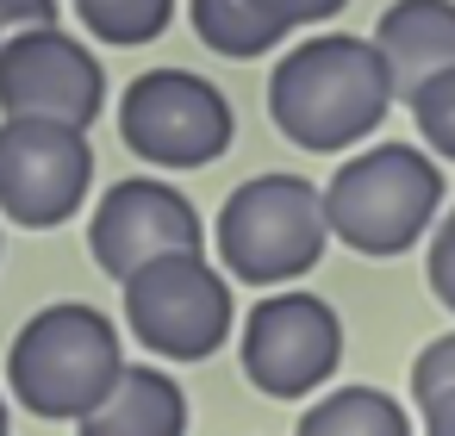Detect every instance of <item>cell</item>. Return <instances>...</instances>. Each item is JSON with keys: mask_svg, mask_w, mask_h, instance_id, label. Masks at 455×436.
<instances>
[{"mask_svg": "<svg viewBox=\"0 0 455 436\" xmlns=\"http://www.w3.org/2000/svg\"><path fill=\"white\" fill-rule=\"evenodd\" d=\"M393 113V75L374 38L355 32H312L281 51L268 75V119L306 156H343L368 144Z\"/></svg>", "mask_w": 455, "mask_h": 436, "instance_id": "1", "label": "cell"}, {"mask_svg": "<svg viewBox=\"0 0 455 436\" xmlns=\"http://www.w3.org/2000/svg\"><path fill=\"white\" fill-rule=\"evenodd\" d=\"M443 212V169L418 144H374L337 163L324 181V225L343 250L393 262L430 237Z\"/></svg>", "mask_w": 455, "mask_h": 436, "instance_id": "2", "label": "cell"}, {"mask_svg": "<svg viewBox=\"0 0 455 436\" xmlns=\"http://www.w3.org/2000/svg\"><path fill=\"white\" fill-rule=\"evenodd\" d=\"M119 374H125L119 324L82 299H57V305L32 312L7 349V392L32 417H57V424H69V417L82 424L113 392Z\"/></svg>", "mask_w": 455, "mask_h": 436, "instance_id": "3", "label": "cell"}, {"mask_svg": "<svg viewBox=\"0 0 455 436\" xmlns=\"http://www.w3.org/2000/svg\"><path fill=\"white\" fill-rule=\"evenodd\" d=\"M324 250H331L324 187H312L306 175L287 169L250 175L219 206V268L243 287H287L312 274Z\"/></svg>", "mask_w": 455, "mask_h": 436, "instance_id": "4", "label": "cell"}, {"mask_svg": "<svg viewBox=\"0 0 455 436\" xmlns=\"http://www.w3.org/2000/svg\"><path fill=\"white\" fill-rule=\"evenodd\" d=\"M119 299H125V330L163 361H206L212 349H225L237 324L231 274L206 262V250L144 262L138 274L119 281Z\"/></svg>", "mask_w": 455, "mask_h": 436, "instance_id": "5", "label": "cell"}, {"mask_svg": "<svg viewBox=\"0 0 455 436\" xmlns=\"http://www.w3.org/2000/svg\"><path fill=\"white\" fill-rule=\"evenodd\" d=\"M231 100L194 69H144L119 94V138L150 169H206L231 150Z\"/></svg>", "mask_w": 455, "mask_h": 436, "instance_id": "6", "label": "cell"}, {"mask_svg": "<svg viewBox=\"0 0 455 436\" xmlns=\"http://www.w3.org/2000/svg\"><path fill=\"white\" fill-rule=\"evenodd\" d=\"M237 355H243V380L262 399H312L343 361V318L331 312V299L306 287L268 293L250 305Z\"/></svg>", "mask_w": 455, "mask_h": 436, "instance_id": "7", "label": "cell"}, {"mask_svg": "<svg viewBox=\"0 0 455 436\" xmlns=\"http://www.w3.org/2000/svg\"><path fill=\"white\" fill-rule=\"evenodd\" d=\"M94 144L57 119H0V218L57 231L88 206Z\"/></svg>", "mask_w": 455, "mask_h": 436, "instance_id": "8", "label": "cell"}, {"mask_svg": "<svg viewBox=\"0 0 455 436\" xmlns=\"http://www.w3.org/2000/svg\"><path fill=\"white\" fill-rule=\"evenodd\" d=\"M100 107H107V69L63 26H38L0 44V113L7 119H57L88 131Z\"/></svg>", "mask_w": 455, "mask_h": 436, "instance_id": "9", "label": "cell"}, {"mask_svg": "<svg viewBox=\"0 0 455 436\" xmlns=\"http://www.w3.org/2000/svg\"><path fill=\"white\" fill-rule=\"evenodd\" d=\"M88 250H94L100 274L125 281V274H138L156 256L206 250V225H200V212H194V200L181 187H169L156 175H132V181H113L94 200Z\"/></svg>", "mask_w": 455, "mask_h": 436, "instance_id": "10", "label": "cell"}, {"mask_svg": "<svg viewBox=\"0 0 455 436\" xmlns=\"http://www.w3.org/2000/svg\"><path fill=\"white\" fill-rule=\"evenodd\" d=\"M374 51L393 75V100L436 69H455V0H393L374 20Z\"/></svg>", "mask_w": 455, "mask_h": 436, "instance_id": "11", "label": "cell"}, {"mask_svg": "<svg viewBox=\"0 0 455 436\" xmlns=\"http://www.w3.org/2000/svg\"><path fill=\"white\" fill-rule=\"evenodd\" d=\"M82 436H188V392L163 368L125 361L113 392L82 417Z\"/></svg>", "mask_w": 455, "mask_h": 436, "instance_id": "12", "label": "cell"}, {"mask_svg": "<svg viewBox=\"0 0 455 436\" xmlns=\"http://www.w3.org/2000/svg\"><path fill=\"white\" fill-rule=\"evenodd\" d=\"M188 20H194V38L231 63H256L299 32L293 0H188Z\"/></svg>", "mask_w": 455, "mask_h": 436, "instance_id": "13", "label": "cell"}, {"mask_svg": "<svg viewBox=\"0 0 455 436\" xmlns=\"http://www.w3.org/2000/svg\"><path fill=\"white\" fill-rule=\"evenodd\" d=\"M293 436H411V417L380 386H337L299 411Z\"/></svg>", "mask_w": 455, "mask_h": 436, "instance_id": "14", "label": "cell"}, {"mask_svg": "<svg viewBox=\"0 0 455 436\" xmlns=\"http://www.w3.org/2000/svg\"><path fill=\"white\" fill-rule=\"evenodd\" d=\"M76 20L88 26L94 44L132 51V44H156L175 20V0H76Z\"/></svg>", "mask_w": 455, "mask_h": 436, "instance_id": "15", "label": "cell"}, {"mask_svg": "<svg viewBox=\"0 0 455 436\" xmlns=\"http://www.w3.org/2000/svg\"><path fill=\"white\" fill-rule=\"evenodd\" d=\"M411 119H418V138L424 150H436L443 163H455V69H436L430 82H418L405 94Z\"/></svg>", "mask_w": 455, "mask_h": 436, "instance_id": "16", "label": "cell"}, {"mask_svg": "<svg viewBox=\"0 0 455 436\" xmlns=\"http://www.w3.org/2000/svg\"><path fill=\"white\" fill-rule=\"evenodd\" d=\"M424 274H430V293L455 312V206L430 225V250H424Z\"/></svg>", "mask_w": 455, "mask_h": 436, "instance_id": "17", "label": "cell"}, {"mask_svg": "<svg viewBox=\"0 0 455 436\" xmlns=\"http://www.w3.org/2000/svg\"><path fill=\"white\" fill-rule=\"evenodd\" d=\"M449 380H455V330L418 349V361H411V399L430 392V386H449Z\"/></svg>", "mask_w": 455, "mask_h": 436, "instance_id": "18", "label": "cell"}, {"mask_svg": "<svg viewBox=\"0 0 455 436\" xmlns=\"http://www.w3.org/2000/svg\"><path fill=\"white\" fill-rule=\"evenodd\" d=\"M57 0H0V44L20 38V32H38V26H57Z\"/></svg>", "mask_w": 455, "mask_h": 436, "instance_id": "19", "label": "cell"}, {"mask_svg": "<svg viewBox=\"0 0 455 436\" xmlns=\"http://www.w3.org/2000/svg\"><path fill=\"white\" fill-rule=\"evenodd\" d=\"M418 417H424V436H455V380L418 392Z\"/></svg>", "mask_w": 455, "mask_h": 436, "instance_id": "20", "label": "cell"}, {"mask_svg": "<svg viewBox=\"0 0 455 436\" xmlns=\"http://www.w3.org/2000/svg\"><path fill=\"white\" fill-rule=\"evenodd\" d=\"M293 7H299V26H324V20H337L349 7V0H293Z\"/></svg>", "mask_w": 455, "mask_h": 436, "instance_id": "21", "label": "cell"}, {"mask_svg": "<svg viewBox=\"0 0 455 436\" xmlns=\"http://www.w3.org/2000/svg\"><path fill=\"white\" fill-rule=\"evenodd\" d=\"M0 436H7V399H0Z\"/></svg>", "mask_w": 455, "mask_h": 436, "instance_id": "22", "label": "cell"}]
</instances>
